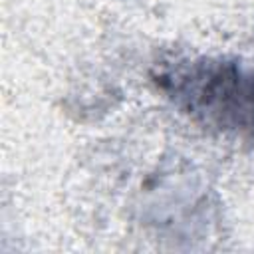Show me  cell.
Listing matches in <instances>:
<instances>
[{"label":"cell","mask_w":254,"mask_h":254,"mask_svg":"<svg viewBox=\"0 0 254 254\" xmlns=\"http://www.w3.org/2000/svg\"><path fill=\"white\" fill-rule=\"evenodd\" d=\"M189 113L220 127L254 129V75L226 64H196L169 79Z\"/></svg>","instance_id":"6da1fadb"}]
</instances>
